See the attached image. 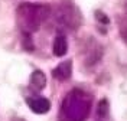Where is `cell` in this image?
Segmentation results:
<instances>
[{"label":"cell","instance_id":"3957f363","mask_svg":"<svg viewBox=\"0 0 127 121\" xmlns=\"http://www.w3.org/2000/svg\"><path fill=\"white\" fill-rule=\"evenodd\" d=\"M55 19L61 27L68 29V30H74V29L79 27V24H81L79 10L71 3H62L56 10Z\"/></svg>","mask_w":127,"mask_h":121},{"label":"cell","instance_id":"8992f818","mask_svg":"<svg viewBox=\"0 0 127 121\" xmlns=\"http://www.w3.org/2000/svg\"><path fill=\"white\" fill-rule=\"evenodd\" d=\"M68 50V42L66 38L64 35H58L54 40V45H52V52L55 56H64Z\"/></svg>","mask_w":127,"mask_h":121},{"label":"cell","instance_id":"277c9868","mask_svg":"<svg viewBox=\"0 0 127 121\" xmlns=\"http://www.w3.org/2000/svg\"><path fill=\"white\" fill-rule=\"evenodd\" d=\"M26 102L29 105L33 113L36 114H45L51 110V102L48 101L46 98H42V97H29L26 99Z\"/></svg>","mask_w":127,"mask_h":121},{"label":"cell","instance_id":"7a4b0ae2","mask_svg":"<svg viewBox=\"0 0 127 121\" xmlns=\"http://www.w3.org/2000/svg\"><path fill=\"white\" fill-rule=\"evenodd\" d=\"M91 111V98L81 89H72L62 102V115L66 121H84Z\"/></svg>","mask_w":127,"mask_h":121},{"label":"cell","instance_id":"5b68a950","mask_svg":"<svg viewBox=\"0 0 127 121\" xmlns=\"http://www.w3.org/2000/svg\"><path fill=\"white\" fill-rule=\"evenodd\" d=\"M72 73V62L71 61H64L56 66L55 69L52 71L54 78H56L58 81H66L71 78Z\"/></svg>","mask_w":127,"mask_h":121},{"label":"cell","instance_id":"ba28073f","mask_svg":"<svg viewBox=\"0 0 127 121\" xmlns=\"http://www.w3.org/2000/svg\"><path fill=\"white\" fill-rule=\"evenodd\" d=\"M120 30H121V36H123V40H126L127 43V22L120 24Z\"/></svg>","mask_w":127,"mask_h":121},{"label":"cell","instance_id":"52a82bcc","mask_svg":"<svg viewBox=\"0 0 127 121\" xmlns=\"http://www.w3.org/2000/svg\"><path fill=\"white\" fill-rule=\"evenodd\" d=\"M45 84H46V78H45L43 72L35 71V72L31 75V85H29V87H31L32 91L39 92L40 89L45 88Z\"/></svg>","mask_w":127,"mask_h":121},{"label":"cell","instance_id":"6da1fadb","mask_svg":"<svg viewBox=\"0 0 127 121\" xmlns=\"http://www.w3.org/2000/svg\"><path fill=\"white\" fill-rule=\"evenodd\" d=\"M49 15H51L49 6L35 4V3H22L16 10L19 27L26 35L36 32Z\"/></svg>","mask_w":127,"mask_h":121}]
</instances>
